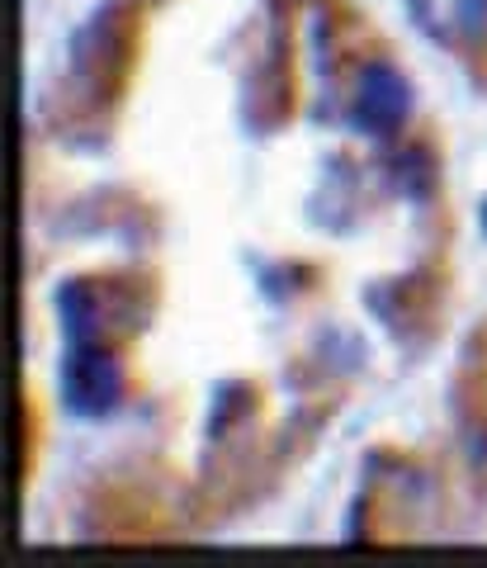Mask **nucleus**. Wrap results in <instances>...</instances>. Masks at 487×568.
<instances>
[{"label": "nucleus", "instance_id": "obj_1", "mask_svg": "<svg viewBox=\"0 0 487 568\" xmlns=\"http://www.w3.org/2000/svg\"><path fill=\"white\" fill-rule=\"evenodd\" d=\"M62 398L77 417H104L123 398V369L110 351L77 346L62 365Z\"/></svg>", "mask_w": 487, "mask_h": 568}, {"label": "nucleus", "instance_id": "obj_2", "mask_svg": "<svg viewBox=\"0 0 487 568\" xmlns=\"http://www.w3.org/2000/svg\"><path fill=\"white\" fill-rule=\"evenodd\" d=\"M58 308H62L67 336L77 346H90L95 336H104L110 317H123V323H133V317H138L129 298H119V304H114V290H110V284H95V280L62 284V290H58Z\"/></svg>", "mask_w": 487, "mask_h": 568}, {"label": "nucleus", "instance_id": "obj_3", "mask_svg": "<svg viewBox=\"0 0 487 568\" xmlns=\"http://www.w3.org/2000/svg\"><path fill=\"white\" fill-rule=\"evenodd\" d=\"M412 110V85L398 77V67L369 62L359 71V91H355V123L369 133H393Z\"/></svg>", "mask_w": 487, "mask_h": 568}, {"label": "nucleus", "instance_id": "obj_4", "mask_svg": "<svg viewBox=\"0 0 487 568\" xmlns=\"http://www.w3.org/2000/svg\"><path fill=\"white\" fill-rule=\"evenodd\" d=\"M483 227H487V204H483Z\"/></svg>", "mask_w": 487, "mask_h": 568}]
</instances>
